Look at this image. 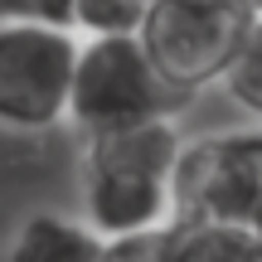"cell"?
Masks as SVG:
<instances>
[{"mask_svg":"<svg viewBox=\"0 0 262 262\" xmlns=\"http://www.w3.org/2000/svg\"><path fill=\"white\" fill-rule=\"evenodd\" d=\"M185 97L156 73L150 54L136 34L112 39H78V68H73V97H68V122L83 136L122 131L150 117H175Z\"/></svg>","mask_w":262,"mask_h":262,"instance_id":"3","label":"cell"},{"mask_svg":"<svg viewBox=\"0 0 262 262\" xmlns=\"http://www.w3.org/2000/svg\"><path fill=\"white\" fill-rule=\"evenodd\" d=\"M78 34L0 19V126L34 136L68 122Z\"/></svg>","mask_w":262,"mask_h":262,"instance_id":"5","label":"cell"},{"mask_svg":"<svg viewBox=\"0 0 262 262\" xmlns=\"http://www.w3.org/2000/svg\"><path fill=\"white\" fill-rule=\"evenodd\" d=\"M175 117L83 136V224L107 248L146 243L175 219V160H180Z\"/></svg>","mask_w":262,"mask_h":262,"instance_id":"1","label":"cell"},{"mask_svg":"<svg viewBox=\"0 0 262 262\" xmlns=\"http://www.w3.org/2000/svg\"><path fill=\"white\" fill-rule=\"evenodd\" d=\"M0 262H112V248L83 219L39 209L10 233Z\"/></svg>","mask_w":262,"mask_h":262,"instance_id":"6","label":"cell"},{"mask_svg":"<svg viewBox=\"0 0 262 262\" xmlns=\"http://www.w3.org/2000/svg\"><path fill=\"white\" fill-rule=\"evenodd\" d=\"M5 25H49V29H73V0H0Z\"/></svg>","mask_w":262,"mask_h":262,"instance_id":"10","label":"cell"},{"mask_svg":"<svg viewBox=\"0 0 262 262\" xmlns=\"http://www.w3.org/2000/svg\"><path fill=\"white\" fill-rule=\"evenodd\" d=\"M150 0H73V34L78 39H112L141 34Z\"/></svg>","mask_w":262,"mask_h":262,"instance_id":"9","label":"cell"},{"mask_svg":"<svg viewBox=\"0 0 262 262\" xmlns=\"http://www.w3.org/2000/svg\"><path fill=\"white\" fill-rule=\"evenodd\" d=\"M224 93L233 97L248 117L262 122V15L248 19V34H243L233 63H228V73H224Z\"/></svg>","mask_w":262,"mask_h":262,"instance_id":"8","label":"cell"},{"mask_svg":"<svg viewBox=\"0 0 262 262\" xmlns=\"http://www.w3.org/2000/svg\"><path fill=\"white\" fill-rule=\"evenodd\" d=\"M112 262H150V238H146V243H122V248H112Z\"/></svg>","mask_w":262,"mask_h":262,"instance_id":"11","label":"cell"},{"mask_svg":"<svg viewBox=\"0 0 262 262\" xmlns=\"http://www.w3.org/2000/svg\"><path fill=\"white\" fill-rule=\"evenodd\" d=\"M243 5H248V10H253V15H262V0H243Z\"/></svg>","mask_w":262,"mask_h":262,"instance_id":"12","label":"cell"},{"mask_svg":"<svg viewBox=\"0 0 262 262\" xmlns=\"http://www.w3.org/2000/svg\"><path fill=\"white\" fill-rule=\"evenodd\" d=\"M248 19L253 10L243 0H150L136 39L156 73L189 102L194 93L224 83Z\"/></svg>","mask_w":262,"mask_h":262,"instance_id":"2","label":"cell"},{"mask_svg":"<svg viewBox=\"0 0 262 262\" xmlns=\"http://www.w3.org/2000/svg\"><path fill=\"white\" fill-rule=\"evenodd\" d=\"M170 189H175V219L238 224L262 243V122L185 136Z\"/></svg>","mask_w":262,"mask_h":262,"instance_id":"4","label":"cell"},{"mask_svg":"<svg viewBox=\"0 0 262 262\" xmlns=\"http://www.w3.org/2000/svg\"><path fill=\"white\" fill-rule=\"evenodd\" d=\"M257 262H262V243H257Z\"/></svg>","mask_w":262,"mask_h":262,"instance_id":"13","label":"cell"},{"mask_svg":"<svg viewBox=\"0 0 262 262\" xmlns=\"http://www.w3.org/2000/svg\"><path fill=\"white\" fill-rule=\"evenodd\" d=\"M150 262H257V238L219 219H170L150 238Z\"/></svg>","mask_w":262,"mask_h":262,"instance_id":"7","label":"cell"}]
</instances>
